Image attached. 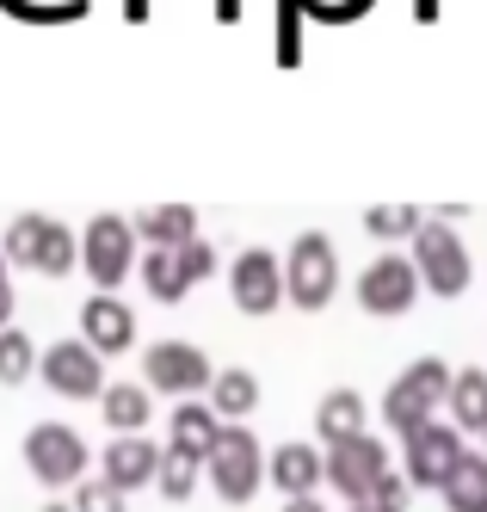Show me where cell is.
<instances>
[{"mask_svg":"<svg viewBox=\"0 0 487 512\" xmlns=\"http://www.w3.org/2000/svg\"><path fill=\"white\" fill-rule=\"evenodd\" d=\"M451 364L444 358H414L407 371L389 383V395H383V420L407 438V432H420V426H432V414H438V401H451Z\"/></svg>","mask_w":487,"mask_h":512,"instance_id":"1","label":"cell"},{"mask_svg":"<svg viewBox=\"0 0 487 512\" xmlns=\"http://www.w3.org/2000/svg\"><path fill=\"white\" fill-rule=\"evenodd\" d=\"M204 475L229 506H241V500H253L266 488V451H259V438L247 426H222L210 457H204Z\"/></svg>","mask_w":487,"mask_h":512,"instance_id":"2","label":"cell"},{"mask_svg":"<svg viewBox=\"0 0 487 512\" xmlns=\"http://www.w3.org/2000/svg\"><path fill=\"white\" fill-rule=\"evenodd\" d=\"M333 284H340V253H333V241L321 229H303L284 253V297L296 309H327Z\"/></svg>","mask_w":487,"mask_h":512,"instance_id":"3","label":"cell"},{"mask_svg":"<svg viewBox=\"0 0 487 512\" xmlns=\"http://www.w3.org/2000/svg\"><path fill=\"white\" fill-rule=\"evenodd\" d=\"M414 272H420V284L432 290V297H463L469 278H475L463 235L451 223H438V216H432V223H420L414 229Z\"/></svg>","mask_w":487,"mask_h":512,"instance_id":"4","label":"cell"},{"mask_svg":"<svg viewBox=\"0 0 487 512\" xmlns=\"http://www.w3.org/2000/svg\"><path fill=\"white\" fill-rule=\"evenodd\" d=\"M25 469L37 475L44 488H68V482H81L87 475V438L62 426V420H37L25 432Z\"/></svg>","mask_w":487,"mask_h":512,"instance_id":"5","label":"cell"},{"mask_svg":"<svg viewBox=\"0 0 487 512\" xmlns=\"http://www.w3.org/2000/svg\"><path fill=\"white\" fill-rule=\"evenodd\" d=\"M210 358L192 346V340H155L142 352V383L161 389V395H179V401H198L210 395Z\"/></svg>","mask_w":487,"mask_h":512,"instance_id":"6","label":"cell"},{"mask_svg":"<svg viewBox=\"0 0 487 512\" xmlns=\"http://www.w3.org/2000/svg\"><path fill=\"white\" fill-rule=\"evenodd\" d=\"M321 463H327L333 494H346L352 506H370V488L383 482L389 451H383V438H377V432H358V438H346V445H327Z\"/></svg>","mask_w":487,"mask_h":512,"instance_id":"7","label":"cell"},{"mask_svg":"<svg viewBox=\"0 0 487 512\" xmlns=\"http://www.w3.org/2000/svg\"><path fill=\"white\" fill-rule=\"evenodd\" d=\"M81 266H87V278L99 290L130 278V266H136V229H130V216H111V210L93 216V223L81 229Z\"/></svg>","mask_w":487,"mask_h":512,"instance_id":"8","label":"cell"},{"mask_svg":"<svg viewBox=\"0 0 487 512\" xmlns=\"http://www.w3.org/2000/svg\"><path fill=\"white\" fill-rule=\"evenodd\" d=\"M37 377H44V389L68 395V401H99L105 395V364L87 340H56L37 352Z\"/></svg>","mask_w":487,"mask_h":512,"instance_id":"9","label":"cell"},{"mask_svg":"<svg viewBox=\"0 0 487 512\" xmlns=\"http://www.w3.org/2000/svg\"><path fill=\"white\" fill-rule=\"evenodd\" d=\"M229 297L241 315H272L284 303V260L272 247H247L229 266Z\"/></svg>","mask_w":487,"mask_h":512,"instance_id":"10","label":"cell"},{"mask_svg":"<svg viewBox=\"0 0 487 512\" xmlns=\"http://www.w3.org/2000/svg\"><path fill=\"white\" fill-rule=\"evenodd\" d=\"M420 272H414V260H401V253H383V260H370L364 272H358V303L370 309V315H407L420 303Z\"/></svg>","mask_w":487,"mask_h":512,"instance_id":"11","label":"cell"},{"mask_svg":"<svg viewBox=\"0 0 487 512\" xmlns=\"http://www.w3.org/2000/svg\"><path fill=\"white\" fill-rule=\"evenodd\" d=\"M469 451H463V432L457 426H420V432H407V482L414 488H438L444 494V482L457 475V463H463Z\"/></svg>","mask_w":487,"mask_h":512,"instance_id":"12","label":"cell"},{"mask_svg":"<svg viewBox=\"0 0 487 512\" xmlns=\"http://www.w3.org/2000/svg\"><path fill=\"white\" fill-rule=\"evenodd\" d=\"M81 334H87V346L99 358L105 352H124L136 340V315H130V303L118 297V290H93V297L81 303Z\"/></svg>","mask_w":487,"mask_h":512,"instance_id":"13","label":"cell"},{"mask_svg":"<svg viewBox=\"0 0 487 512\" xmlns=\"http://www.w3.org/2000/svg\"><path fill=\"white\" fill-rule=\"evenodd\" d=\"M99 469H105V482L118 488V494H130V488H148L161 475V445L155 438H142V432H130V438H111L105 445V457H99Z\"/></svg>","mask_w":487,"mask_h":512,"instance_id":"14","label":"cell"},{"mask_svg":"<svg viewBox=\"0 0 487 512\" xmlns=\"http://www.w3.org/2000/svg\"><path fill=\"white\" fill-rule=\"evenodd\" d=\"M266 482H272L284 500H309V494L327 482V463H321L315 445H278V451L266 457Z\"/></svg>","mask_w":487,"mask_h":512,"instance_id":"15","label":"cell"},{"mask_svg":"<svg viewBox=\"0 0 487 512\" xmlns=\"http://www.w3.org/2000/svg\"><path fill=\"white\" fill-rule=\"evenodd\" d=\"M253 408H259V377H253V371L229 364V371L210 377V414H216L222 426H241Z\"/></svg>","mask_w":487,"mask_h":512,"instance_id":"16","label":"cell"},{"mask_svg":"<svg viewBox=\"0 0 487 512\" xmlns=\"http://www.w3.org/2000/svg\"><path fill=\"white\" fill-rule=\"evenodd\" d=\"M148 247H185V241H192L198 235V210L192 204H155V210H136V223H130Z\"/></svg>","mask_w":487,"mask_h":512,"instance_id":"17","label":"cell"},{"mask_svg":"<svg viewBox=\"0 0 487 512\" xmlns=\"http://www.w3.org/2000/svg\"><path fill=\"white\" fill-rule=\"evenodd\" d=\"M99 414H105V426L118 438H130V432L148 426V414H155V395H148V383H105Z\"/></svg>","mask_w":487,"mask_h":512,"instance_id":"18","label":"cell"},{"mask_svg":"<svg viewBox=\"0 0 487 512\" xmlns=\"http://www.w3.org/2000/svg\"><path fill=\"white\" fill-rule=\"evenodd\" d=\"M315 432L321 445H346V438L364 432V395L358 389H327L321 408H315Z\"/></svg>","mask_w":487,"mask_h":512,"instance_id":"19","label":"cell"},{"mask_svg":"<svg viewBox=\"0 0 487 512\" xmlns=\"http://www.w3.org/2000/svg\"><path fill=\"white\" fill-rule=\"evenodd\" d=\"M167 445H179V451H192V457H210V445H216V432H222V420L210 414V401H179L173 408V420H167Z\"/></svg>","mask_w":487,"mask_h":512,"instance_id":"20","label":"cell"},{"mask_svg":"<svg viewBox=\"0 0 487 512\" xmlns=\"http://www.w3.org/2000/svg\"><path fill=\"white\" fill-rule=\"evenodd\" d=\"M451 420L457 432H487V371H457L451 377Z\"/></svg>","mask_w":487,"mask_h":512,"instance_id":"21","label":"cell"},{"mask_svg":"<svg viewBox=\"0 0 487 512\" xmlns=\"http://www.w3.org/2000/svg\"><path fill=\"white\" fill-rule=\"evenodd\" d=\"M444 506L451 512H487V451H469L457 475L444 482Z\"/></svg>","mask_w":487,"mask_h":512,"instance_id":"22","label":"cell"},{"mask_svg":"<svg viewBox=\"0 0 487 512\" xmlns=\"http://www.w3.org/2000/svg\"><path fill=\"white\" fill-rule=\"evenodd\" d=\"M50 223L56 216H44V210H25V216H13V229H7V260L13 266H31L37 272V253H44V235H50Z\"/></svg>","mask_w":487,"mask_h":512,"instance_id":"23","label":"cell"},{"mask_svg":"<svg viewBox=\"0 0 487 512\" xmlns=\"http://www.w3.org/2000/svg\"><path fill=\"white\" fill-rule=\"evenodd\" d=\"M198 475H204V457L179 451V445H161V475H155V488H161L167 500H192Z\"/></svg>","mask_w":487,"mask_h":512,"instance_id":"24","label":"cell"},{"mask_svg":"<svg viewBox=\"0 0 487 512\" xmlns=\"http://www.w3.org/2000/svg\"><path fill=\"white\" fill-rule=\"evenodd\" d=\"M142 284H148V297H155V303H179L185 290H192V284L179 278V266H173L167 247H148L142 253Z\"/></svg>","mask_w":487,"mask_h":512,"instance_id":"25","label":"cell"},{"mask_svg":"<svg viewBox=\"0 0 487 512\" xmlns=\"http://www.w3.org/2000/svg\"><path fill=\"white\" fill-rule=\"evenodd\" d=\"M37 371V346L19 327H0V383H25Z\"/></svg>","mask_w":487,"mask_h":512,"instance_id":"26","label":"cell"},{"mask_svg":"<svg viewBox=\"0 0 487 512\" xmlns=\"http://www.w3.org/2000/svg\"><path fill=\"white\" fill-rule=\"evenodd\" d=\"M426 223V216L414 204H377V210H364V229L377 235V241H395V235H414Z\"/></svg>","mask_w":487,"mask_h":512,"instance_id":"27","label":"cell"},{"mask_svg":"<svg viewBox=\"0 0 487 512\" xmlns=\"http://www.w3.org/2000/svg\"><path fill=\"white\" fill-rule=\"evenodd\" d=\"M173 266H179V278H185V284H204V278L216 272V247H210L204 235H192L185 247H173Z\"/></svg>","mask_w":487,"mask_h":512,"instance_id":"28","label":"cell"},{"mask_svg":"<svg viewBox=\"0 0 487 512\" xmlns=\"http://www.w3.org/2000/svg\"><path fill=\"white\" fill-rule=\"evenodd\" d=\"M68 506H74V512H124V494L99 475V482H74V500H68Z\"/></svg>","mask_w":487,"mask_h":512,"instance_id":"29","label":"cell"},{"mask_svg":"<svg viewBox=\"0 0 487 512\" xmlns=\"http://www.w3.org/2000/svg\"><path fill=\"white\" fill-rule=\"evenodd\" d=\"M407 500H414V482L395 469H383V482L370 488V512H407Z\"/></svg>","mask_w":487,"mask_h":512,"instance_id":"30","label":"cell"},{"mask_svg":"<svg viewBox=\"0 0 487 512\" xmlns=\"http://www.w3.org/2000/svg\"><path fill=\"white\" fill-rule=\"evenodd\" d=\"M284 512H327V506H321V500L309 494V500H284Z\"/></svg>","mask_w":487,"mask_h":512,"instance_id":"31","label":"cell"},{"mask_svg":"<svg viewBox=\"0 0 487 512\" xmlns=\"http://www.w3.org/2000/svg\"><path fill=\"white\" fill-rule=\"evenodd\" d=\"M44 512H74V506H62V500H50V506H44Z\"/></svg>","mask_w":487,"mask_h":512,"instance_id":"32","label":"cell"},{"mask_svg":"<svg viewBox=\"0 0 487 512\" xmlns=\"http://www.w3.org/2000/svg\"><path fill=\"white\" fill-rule=\"evenodd\" d=\"M0 278H7V253H0Z\"/></svg>","mask_w":487,"mask_h":512,"instance_id":"33","label":"cell"},{"mask_svg":"<svg viewBox=\"0 0 487 512\" xmlns=\"http://www.w3.org/2000/svg\"><path fill=\"white\" fill-rule=\"evenodd\" d=\"M481 451H487V432H481Z\"/></svg>","mask_w":487,"mask_h":512,"instance_id":"34","label":"cell"},{"mask_svg":"<svg viewBox=\"0 0 487 512\" xmlns=\"http://www.w3.org/2000/svg\"><path fill=\"white\" fill-rule=\"evenodd\" d=\"M352 512H370V506H352Z\"/></svg>","mask_w":487,"mask_h":512,"instance_id":"35","label":"cell"}]
</instances>
